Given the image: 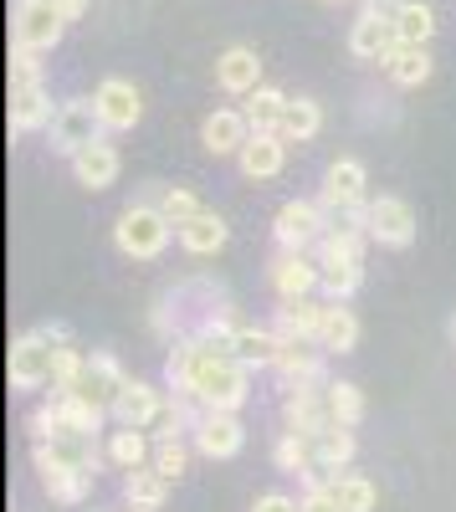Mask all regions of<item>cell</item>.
<instances>
[{"label": "cell", "mask_w": 456, "mask_h": 512, "mask_svg": "<svg viewBox=\"0 0 456 512\" xmlns=\"http://www.w3.org/2000/svg\"><path fill=\"white\" fill-rule=\"evenodd\" d=\"M164 379H170L175 395H190L205 410H241L246 400H252V369H246L236 354L205 349L200 338H180V344H170Z\"/></svg>", "instance_id": "cell-1"}, {"label": "cell", "mask_w": 456, "mask_h": 512, "mask_svg": "<svg viewBox=\"0 0 456 512\" xmlns=\"http://www.w3.org/2000/svg\"><path fill=\"white\" fill-rule=\"evenodd\" d=\"M175 236V221L164 216L159 205H129L113 226V246L123 256H134V262H154V256H164V246H170Z\"/></svg>", "instance_id": "cell-2"}, {"label": "cell", "mask_w": 456, "mask_h": 512, "mask_svg": "<svg viewBox=\"0 0 456 512\" xmlns=\"http://www.w3.org/2000/svg\"><path fill=\"white\" fill-rule=\"evenodd\" d=\"M108 410H98L93 400H82L77 390H52V405H41L31 415V431L36 441H52V436H98Z\"/></svg>", "instance_id": "cell-3"}, {"label": "cell", "mask_w": 456, "mask_h": 512, "mask_svg": "<svg viewBox=\"0 0 456 512\" xmlns=\"http://www.w3.org/2000/svg\"><path fill=\"white\" fill-rule=\"evenodd\" d=\"M52 149L57 154H82L88 144H103V118H98V108H93V98H67V103H57V118H52Z\"/></svg>", "instance_id": "cell-4"}, {"label": "cell", "mask_w": 456, "mask_h": 512, "mask_svg": "<svg viewBox=\"0 0 456 512\" xmlns=\"http://www.w3.org/2000/svg\"><path fill=\"white\" fill-rule=\"evenodd\" d=\"M328 231V210L323 200H287L277 210V221H272V236L282 251H313Z\"/></svg>", "instance_id": "cell-5"}, {"label": "cell", "mask_w": 456, "mask_h": 512, "mask_svg": "<svg viewBox=\"0 0 456 512\" xmlns=\"http://www.w3.org/2000/svg\"><path fill=\"white\" fill-rule=\"evenodd\" d=\"M67 21L57 16L52 0H16L11 16V47H31V52H52L62 41Z\"/></svg>", "instance_id": "cell-6"}, {"label": "cell", "mask_w": 456, "mask_h": 512, "mask_svg": "<svg viewBox=\"0 0 456 512\" xmlns=\"http://www.w3.org/2000/svg\"><path fill=\"white\" fill-rule=\"evenodd\" d=\"M277 379L282 390H313V384H328V349L313 344V338H298V344H287L282 338V354H277Z\"/></svg>", "instance_id": "cell-7"}, {"label": "cell", "mask_w": 456, "mask_h": 512, "mask_svg": "<svg viewBox=\"0 0 456 512\" xmlns=\"http://www.w3.org/2000/svg\"><path fill=\"white\" fill-rule=\"evenodd\" d=\"M52 364H57V349L47 344L41 333H21L11 344V359H6V374L16 390H41V384H52Z\"/></svg>", "instance_id": "cell-8"}, {"label": "cell", "mask_w": 456, "mask_h": 512, "mask_svg": "<svg viewBox=\"0 0 456 512\" xmlns=\"http://www.w3.org/2000/svg\"><path fill=\"white\" fill-rule=\"evenodd\" d=\"M190 446L200 456H211V461H226L246 446V425L236 420V410H205L195 420V431H190Z\"/></svg>", "instance_id": "cell-9"}, {"label": "cell", "mask_w": 456, "mask_h": 512, "mask_svg": "<svg viewBox=\"0 0 456 512\" xmlns=\"http://www.w3.org/2000/svg\"><path fill=\"white\" fill-rule=\"evenodd\" d=\"M93 108H98L108 134H123V128H134L144 118V98H139V88L129 77H103L98 93H93Z\"/></svg>", "instance_id": "cell-10"}, {"label": "cell", "mask_w": 456, "mask_h": 512, "mask_svg": "<svg viewBox=\"0 0 456 512\" xmlns=\"http://www.w3.org/2000/svg\"><path fill=\"white\" fill-rule=\"evenodd\" d=\"M369 241L395 246V251L416 241V210H410V200H400V195L369 200Z\"/></svg>", "instance_id": "cell-11"}, {"label": "cell", "mask_w": 456, "mask_h": 512, "mask_svg": "<svg viewBox=\"0 0 456 512\" xmlns=\"http://www.w3.org/2000/svg\"><path fill=\"white\" fill-rule=\"evenodd\" d=\"M164 410H170V400H164V390H154V384H144V379H129L123 384V395L113 400V420L118 425H129V431H149V425H159L164 420Z\"/></svg>", "instance_id": "cell-12"}, {"label": "cell", "mask_w": 456, "mask_h": 512, "mask_svg": "<svg viewBox=\"0 0 456 512\" xmlns=\"http://www.w3.org/2000/svg\"><path fill=\"white\" fill-rule=\"evenodd\" d=\"M36 472H98L93 436H52L36 441Z\"/></svg>", "instance_id": "cell-13"}, {"label": "cell", "mask_w": 456, "mask_h": 512, "mask_svg": "<svg viewBox=\"0 0 456 512\" xmlns=\"http://www.w3.org/2000/svg\"><path fill=\"white\" fill-rule=\"evenodd\" d=\"M272 287L282 303H298V297H313V287H323V267L308 251H282L272 262Z\"/></svg>", "instance_id": "cell-14"}, {"label": "cell", "mask_w": 456, "mask_h": 512, "mask_svg": "<svg viewBox=\"0 0 456 512\" xmlns=\"http://www.w3.org/2000/svg\"><path fill=\"white\" fill-rule=\"evenodd\" d=\"M364 185H369V175H364L359 159H334V164H328V175H323L318 200H323V210H354V205H369Z\"/></svg>", "instance_id": "cell-15"}, {"label": "cell", "mask_w": 456, "mask_h": 512, "mask_svg": "<svg viewBox=\"0 0 456 512\" xmlns=\"http://www.w3.org/2000/svg\"><path fill=\"white\" fill-rule=\"evenodd\" d=\"M216 88L231 98H252L262 88V57L252 47H226L216 57Z\"/></svg>", "instance_id": "cell-16"}, {"label": "cell", "mask_w": 456, "mask_h": 512, "mask_svg": "<svg viewBox=\"0 0 456 512\" xmlns=\"http://www.w3.org/2000/svg\"><path fill=\"white\" fill-rule=\"evenodd\" d=\"M246 139H252V123H246V113H241V108H216L211 118L200 123V144L211 149L216 159L241 154V149H246Z\"/></svg>", "instance_id": "cell-17"}, {"label": "cell", "mask_w": 456, "mask_h": 512, "mask_svg": "<svg viewBox=\"0 0 456 512\" xmlns=\"http://www.w3.org/2000/svg\"><path fill=\"white\" fill-rule=\"evenodd\" d=\"M123 384H129V374H123V364L113 354H88V374H82L77 395L93 400L98 410H113V400L123 395Z\"/></svg>", "instance_id": "cell-18"}, {"label": "cell", "mask_w": 456, "mask_h": 512, "mask_svg": "<svg viewBox=\"0 0 456 512\" xmlns=\"http://www.w3.org/2000/svg\"><path fill=\"white\" fill-rule=\"evenodd\" d=\"M395 47H400L395 21H380V16L359 11V21L349 26V57H359V62H385Z\"/></svg>", "instance_id": "cell-19"}, {"label": "cell", "mask_w": 456, "mask_h": 512, "mask_svg": "<svg viewBox=\"0 0 456 512\" xmlns=\"http://www.w3.org/2000/svg\"><path fill=\"white\" fill-rule=\"evenodd\" d=\"M282 415H287V431H298V436H323L328 425V395H323V384H313V390H287V405H282Z\"/></svg>", "instance_id": "cell-20"}, {"label": "cell", "mask_w": 456, "mask_h": 512, "mask_svg": "<svg viewBox=\"0 0 456 512\" xmlns=\"http://www.w3.org/2000/svg\"><path fill=\"white\" fill-rule=\"evenodd\" d=\"M236 164H241L246 180H277L287 169V139L282 134H252L246 149L236 154Z\"/></svg>", "instance_id": "cell-21"}, {"label": "cell", "mask_w": 456, "mask_h": 512, "mask_svg": "<svg viewBox=\"0 0 456 512\" xmlns=\"http://www.w3.org/2000/svg\"><path fill=\"white\" fill-rule=\"evenodd\" d=\"M6 118H11V134H36V128H52L57 108H52L47 82H36V88H16Z\"/></svg>", "instance_id": "cell-22"}, {"label": "cell", "mask_w": 456, "mask_h": 512, "mask_svg": "<svg viewBox=\"0 0 456 512\" xmlns=\"http://www.w3.org/2000/svg\"><path fill=\"white\" fill-rule=\"evenodd\" d=\"M323 318H328V303H313V297H298V303H282L277 318H272V333L287 338V344H298V338H313L323 333Z\"/></svg>", "instance_id": "cell-23"}, {"label": "cell", "mask_w": 456, "mask_h": 512, "mask_svg": "<svg viewBox=\"0 0 456 512\" xmlns=\"http://www.w3.org/2000/svg\"><path fill=\"white\" fill-rule=\"evenodd\" d=\"M118 169H123V159H118V149L108 139L103 144H88L82 154H72V175H77L82 190H108L118 180Z\"/></svg>", "instance_id": "cell-24"}, {"label": "cell", "mask_w": 456, "mask_h": 512, "mask_svg": "<svg viewBox=\"0 0 456 512\" xmlns=\"http://www.w3.org/2000/svg\"><path fill=\"white\" fill-rule=\"evenodd\" d=\"M175 236H180V246L190 256H216L231 241V226L216 216V210H200V216H190L185 226H175Z\"/></svg>", "instance_id": "cell-25"}, {"label": "cell", "mask_w": 456, "mask_h": 512, "mask_svg": "<svg viewBox=\"0 0 456 512\" xmlns=\"http://www.w3.org/2000/svg\"><path fill=\"white\" fill-rule=\"evenodd\" d=\"M246 369H272L277 364V354H282V338L272 333V328H257V323H241L236 328V349H231Z\"/></svg>", "instance_id": "cell-26"}, {"label": "cell", "mask_w": 456, "mask_h": 512, "mask_svg": "<svg viewBox=\"0 0 456 512\" xmlns=\"http://www.w3.org/2000/svg\"><path fill=\"white\" fill-rule=\"evenodd\" d=\"M380 67L390 72L395 88H421V82H431V72H436L431 52H426V47H405V41H400V47H395Z\"/></svg>", "instance_id": "cell-27"}, {"label": "cell", "mask_w": 456, "mask_h": 512, "mask_svg": "<svg viewBox=\"0 0 456 512\" xmlns=\"http://www.w3.org/2000/svg\"><path fill=\"white\" fill-rule=\"evenodd\" d=\"M287 103H293V98H287L282 88L262 82V88L241 103V113H246V123H252V134H277V128H282V113H287Z\"/></svg>", "instance_id": "cell-28"}, {"label": "cell", "mask_w": 456, "mask_h": 512, "mask_svg": "<svg viewBox=\"0 0 456 512\" xmlns=\"http://www.w3.org/2000/svg\"><path fill=\"white\" fill-rule=\"evenodd\" d=\"M103 456L118 466V472H139V466L154 461V441H149L144 431H129V425H118V431L108 436V446H103Z\"/></svg>", "instance_id": "cell-29"}, {"label": "cell", "mask_w": 456, "mask_h": 512, "mask_svg": "<svg viewBox=\"0 0 456 512\" xmlns=\"http://www.w3.org/2000/svg\"><path fill=\"white\" fill-rule=\"evenodd\" d=\"M170 497V477H159L154 466H139V472H123V502L134 512H154Z\"/></svg>", "instance_id": "cell-30"}, {"label": "cell", "mask_w": 456, "mask_h": 512, "mask_svg": "<svg viewBox=\"0 0 456 512\" xmlns=\"http://www.w3.org/2000/svg\"><path fill=\"white\" fill-rule=\"evenodd\" d=\"M318 128H323V103L318 98H293V103H287V113H282L277 134L287 144H308V139H318Z\"/></svg>", "instance_id": "cell-31"}, {"label": "cell", "mask_w": 456, "mask_h": 512, "mask_svg": "<svg viewBox=\"0 0 456 512\" xmlns=\"http://www.w3.org/2000/svg\"><path fill=\"white\" fill-rule=\"evenodd\" d=\"M323 395H328V420L349 425V431H354V425L364 420V410H369V405H364V390H359L354 379H328Z\"/></svg>", "instance_id": "cell-32"}, {"label": "cell", "mask_w": 456, "mask_h": 512, "mask_svg": "<svg viewBox=\"0 0 456 512\" xmlns=\"http://www.w3.org/2000/svg\"><path fill=\"white\" fill-rule=\"evenodd\" d=\"M272 461H277V472H293V477H308L313 466H318V446L313 436H298V431H282L277 446H272Z\"/></svg>", "instance_id": "cell-33"}, {"label": "cell", "mask_w": 456, "mask_h": 512, "mask_svg": "<svg viewBox=\"0 0 456 512\" xmlns=\"http://www.w3.org/2000/svg\"><path fill=\"white\" fill-rule=\"evenodd\" d=\"M318 344H323L328 354H354V349H359V318H354L344 303H328V318H323Z\"/></svg>", "instance_id": "cell-34"}, {"label": "cell", "mask_w": 456, "mask_h": 512, "mask_svg": "<svg viewBox=\"0 0 456 512\" xmlns=\"http://www.w3.org/2000/svg\"><path fill=\"white\" fill-rule=\"evenodd\" d=\"M313 446H318V466H323L328 477L349 472V461H354V431H349V425H328Z\"/></svg>", "instance_id": "cell-35"}, {"label": "cell", "mask_w": 456, "mask_h": 512, "mask_svg": "<svg viewBox=\"0 0 456 512\" xmlns=\"http://www.w3.org/2000/svg\"><path fill=\"white\" fill-rule=\"evenodd\" d=\"M395 36L405 41V47H431V36H436V11L426 6V0H405V11L395 16Z\"/></svg>", "instance_id": "cell-36"}, {"label": "cell", "mask_w": 456, "mask_h": 512, "mask_svg": "<svg viewBox=\"0 0 456 512\" xmlns=\"http://www.w3.org/2000/svg\"><path fill=\"white\" fill-rule=\"evenodd\" d=\"M334 497L344 502V512H375V502H380V492H375V482L369 477H359V472H339L334 482Z\"/></svg>", "instance_id": "cell-37"}, {"label": "cell", "mask_w": 456, "mask_h": 512, "mask_svg": "<svg viewBox=\"0 0 456 512\" xmlns=\"http://www.w3.org/2000/svg\"><path fill=\"white\" fill-rule=\"evenodd\" d=\"M364 241H369V236L323 231V241L313 246V256H318V267H334V262H364Z\"/></svg>", "instance_id": "cell-38"}, {"label": "cell", "mask_w": 456, "mask_h": 512, "mask_svg": "<svg viewBox=\"0 0 456 512\" xmlns=\"http://www.w3.org/2000/svg\"><path fill=\"white\" fill-rule=\"evenodd\" d=\"M93 477H98V472H41V487H47V497H52V502L77 507L82 497L93 492Z\"/></svg>", "instance_id": "cell-39"}, {"label": "cell", "mask_w": 456, "mask_h": 512, "mask_svg": "<svg viewBox=\"0 0 456 512\" xmlns=\"http://www.w3.org/2000/svg\"><path fill=\"white\" fill-rule=\"evenodd\" d=\"M359 282H364V262H334V267H323L328 303H349V297L359 292Z\"/></svg>", "instance_id": "cell-40"}, {"label": "cell", "mask_w": 456, "mask_h": 512, "mask_svg": "<svg viewBox=\"0 0 456 512\" xmlns=\"http://www.w3.org/2000/svg\"><path fill=\"white\" fill-rule=\"evenodd\" d=\"M82 374H88V354H82L77 344L57 349V364H52V390H77Z\"/></svg>", "instance_id": "cell-41"}, {"label": "cell", "mask_w": 456, "mask_h": 512, "mask_svg": "<svg viewBox=\"0 0 456 512\" xmlns=\"http://www.w3.org/2000/svg\"><path fill=\"white\" fill-rule=\"evenodd\" d=\"M154 205H159V210H164V216H170L175 226H185L190 216H200V210H205V205H200V200H195L190 190H180V185H164Z\"/></svg>", "instance_id": "cell-42"}, {"label": "cell", "mask_w": 456, "mask_h": 512, "mask_svg": "<svg viewBox=\"0 0 456 512\" xmlns=\"http://www.w3.org/2000/svg\"><path fill=\"white\" fill-rule=\"evenodd\" d=\"M185 461H190V446H185V441H154V461H149V466H154L159 477L175 482V477L185 472Z\"/></svg>", "instance_id": "cell-43"}, {"label": "cell", "mask_w": 456, "mask_h": 512, "mask_svg": "<svg viewBox=\"0 0 456 512\" xmlns=\"http://www.w3.org/2000/svg\"><path fill=\"white\" fill-rule=\"evenodd\" d=\"M36 82H41V52L11 47V93L16 88H36Z\"/></svg>", "instance_id": "cell-44"}, {"label": "cell", "mask_w": 456, "mask_h": 512, "mask_svg": "<svg viewBox=\"0 0 456 512\" xmlns=\"http://www.w3.org/2000/svg\"><path fill=\"white\" fill-rule=\"evenodd\" d=\"M298 502H303V512H344V502L334 497V487H308Z\"/></svg>", "instance_id": "cell-45"}, {"label": "cell", "mask_w": 456, "mask_h": 512, "mask_svg": "<svg viewBox=\"0 0 456 512\" xmlns=\"http://www.w3.org/2000/svg\"><path fill=\"white\" fill-rule=\"evenodd\" d=\"M252 512H303V502H298V497H287V492H267V497H257Z\"/></svg>", "instance_id": "cell-46"}, {"label": "cell", "mask_w": 456, "mask_h": 512, "mask_svg": "<svg viewBox=\"0 0 456 512\" xmlns=\"http://www.w3.org/2000/svg\"><path fill=\"white\" fill-rule=\"evenodd\" d=\"M364 11L380 16V21H395V16L405 11V0H364Z\"/></svg>", "instance_id": "cell-47"}, {"label": "cell", "mask_w": 456, "mask_h": 512, "mask_svg": "<svg viewBox=\"0 0 456 512\" xmlns=\"http://www.w3.org/2000/svg\"><path fill=\"white\" fill-rule=\"evenodd\" d=\"M36 333H41V338H47V344H52V349H67V344H72V333H67V323H41Z\"/></svg>", "instance_id": "cell-48"}, {"label": "cell", "mask_w": 456, "mask_h": 512, "mask_svg": "<svg viewBox=\"0 0 456 512\" xmlns=\"http://www.w3.org/2000/svg\"><path fill=\"white\" fill-rule=\"evenodd\" d=\"M57 6V16L62 21H82V11H88V0H52Z\"/></svg>", "instance_id": "cell-49"}, {"label": "cell", "mask_w": 456, "mask_h": 512, "mask_svg": "<svg viewBox=\"0 0 456 512\" xmlns=\"http://www.w3.org/2000/svg\"><path fill=\"white\" fill-rule=\"evenodd\" d=\"M451 338H456V318H451Z\"/></svg>", "instance_id": "cell-50"}, {"label": "cell", "mask_w": 456, "mask_h": 512, "mask_svg": "<svg viewBox=\"0 0 456 512\" xmlns=\"http://www.w3.org/2000/svg\"><path fill=\"white\" fill-rule=\"evenodd\" d=\"M334 6H339V0H334Z\"/></svg>", "instance_id": "cell-51"}]
</instances>
